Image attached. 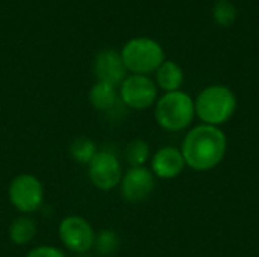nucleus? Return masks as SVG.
<instances>
[{
    "mask_svg": "<svg viewBox=\"0 0 259 257\" xmlns=\"http://www.w3.org/2000/svg\"><path fill=\"white\" fill-rule=\"evenodd\" d=\"M9 239L15 245H26L29 244L36 235V224L29 217H18L9 226Z\"/></svg>",
    "mask_w": 259,
    "mask_h": 257,
    "instance_id": "obj_13",
    "label": "nucleus"
},
{
    "mask_svg": "<svg viewBox=\"0 0 259 257\" xmlns=\"http://www.w3.org/2000/svg\"><path fill=\"white\" fill-rule=\"evenodd\" d=\"M96 153H97L96 144L83 136L76 138L70 145V155L79 164H90V161L94 158Z\"/></svg>",
    "mask_w": 259,
    "mask_h": 257,
    "instance_id": "obj_15",
    "label": "nucleus"
},
{
    "mask_svg": "<svg viewBox=\"0 0 259 257\" xmlns=\"http://www.w3.org/2000/svg\"><path fill=\"white\" fill-rule=\"evenodd\" d=\"M156 82L167 92L179 91L184 83V71L176 62L164 61L156 70Z\"/></svg>",
    "mask_w": 259,
    "mask_h": 257,
    "instance_id": "obj_12",
    "label": "nucleus"
},
{
    "mask_svg": "<svg viewBox=\"0 0 259 257\" xmlns=\"http://www.w3.org/2000/svg\"><path fill=\"white\" fill-rule=\"evenodd\" d=\"M8 195L9 201L17 211L23 214H32L41 208L44 189L41 182L35 176L20 174L11 182Z\"/></svg>",
    "mask_w": 259,
    "mask_h": 257,
    "instance_id": "obj_5",
    "label": "nucleus"
},
{
    "mask_svg": "<svg viewBox=\"0 0 259 257\" xmlns=\"http://www.w3.org/2000/svg\"><path fill=\"white\" fill-rule=\"evenodd\" d=\"M185 168L181 150L175 147H162L152 158V173L159 179H175Z\"/></svg>",
    "mask_w": 259,
    "mask_h": 257,
    "instance_id": "obj_11",
    "label": "nucleus"
},
{
    "mask_svg": "<svg viewBox=\"0 0 259 257\" xmlns=\"http://www.w3.org/2000/svg\"><path fill=\"white\" fill-rule=\"evenodd\" d=\"M149 156H150L149 144L143 139L132 141L126 148V158L131 167H144Z\"/></svg>",
    "mask_w": 259,
    "mask_h": 257,
    "instance_id": "obj_16",
    "label": "nucleus"
},
{
    "mask_svg": "<svg viewBox=\"0 0 259 257\" xmlns=\"http://www.w3.org/2000/svg\"><path fill=\"white\" fill-rule=\"evenodd\" d=\"M121 195L129 203L146 200L155 188V176L146 167H132L121 177Z\"/></svg>",
    "mask_w": 259,
    "mask_h": 257,
    "instance_id": "obj_9",
    "label": "nucleus"
},
{
    "mask_svg": "<svg viewBox=\"0 0 259 257\" xmlns=\"http://www.w3.org/2000/svg\"><path fill=\"white\" fill-rule=\"evenodd\" d=\"M194 115V101L184 91L164 94L155 106L156 123L168 132H179L187 129L191 124Z\"/></svg>",
    "mask_w": 259,
    "mask_h": 257,
    "instance_id": "obj_3",
    "label": "nucleus"
},
{
    "mask_svg": "<svg viewBox=\"0 0 259 257\" xmlns=\"http://www.w3.org/2000/svg\"><path fill=\"white\" fill-rule=\"evenodd\" d=\"M59 238L74 253L88 251L96 242V233L90 223L77 215L65 217L59 224Z\"/></svg>",
    "mask_w": 259,
    "mask_h": 257,
    "instance_id": "obj_7",
    "label": "nucleus"
},
{
    "mask_svg": "<svg viewBox=\"0 0 259 257\" xmlns=\"http://www.w3.org/2000/svg\"><path fill=\"white\" fill-rule=\"evenodd\" d=\"M228 148L226 135L220 127L200 124L188 132L182 142L185 165L196 171H209L225 158Z\"/></svg>",
    "mask_w": 259,
    "mask_h": 257,
    "instance_id": "obj_1",
    "label": "nucleus"
},
{
    "mask_svg": "<svg viewBox=\"0 0 259 257\" xmlns=\"http://www.w3.org/2000/svg\"><path fill=\"white\" fill-rule=\"evenodd\" d=\"M212 15H214L215 23H219L220 26H231V24H234V21L237 18V9L231 2L220 0L214 6Z\"/></svg>",
    "mask_w": 259,
    "mask_h": 257,
    "instance_id": "obj_17",
    "label": "nucleus"
},
{
    "mask_svg": "<svg viewBox=\"0 0 259 257\" xmlns=\"http://www.w3.org/2000/svg\"><path fill=\"white\" fill-rule=\"evenodd\" d=\"M196 115L203 124L215 126L226 123L237 111V97L232 89L225 85H212L205 88L194 101Z\"/></svg>",
    "mask_w": 259,
    "mask_h": 257,
    "instance_id": "obj_2",
    "label": "nucleus"
},
{
    "mask_svg": "<svg viewBox=\"0 0 259 257\" xmlns=\"http://www.w3.org/2000/svg\"><path fill=\"white\" fill-rule=\"evenodd\" d=\"M88 176L94 186L111 191L121 182V164L111 151H97L88 164Z\"/></svg>",
    "mask_w": 259,
    "mask_h": 257,
    "instance_id": "obj_6",
    "label": "nucleus"
},
{
    "mask_svg": "<svg viewBox=\"0 0 259 257\" xmlns=\"http://www.w3.org/2000/svg\"><path fill=\"white\" fill-rule=\"evenodd\" d=\"M94 244H97V250L102 254H111L118 245V236L112 230H103L99 233Z\"/></svg>",
    "mask_w": 259,
    "mask_h": 257,
    "instance_id": "obj_18",
    "label": "nucleus"
},
{
    "mask_svg": "<svg viewBox=\"0 0 259 257\" xmlns=\"http://www.w3.org/2000/svg\"><path fill=\"white\" fill-rule=\"evenodd\" d=\"M94 74L99 77V82H106L111 85H118L124 80L126 67L115 50H103L94 59Z\"/></svg>",
    "mask_w": 259,
    "mask_h": 257,
    "instance_id": "obj_10",
    "label": "nucleus"
},
{
    "mask_svg": "<svg viewBox=\"0 0 259 257\" xmlns=\"http://www.w3.org/2000/svg\"><path fill=\"white\" fill-rule=\"evenodd\" d=\"M26 257H65V254L59 248L42 245V247H36V248L30 250Z\"/></svg>",
    "mask_w": 259,
    "mask_h": 257,
    "instance_id": "obj_19",
    "label": "nucleus"
},
{
    "mask_svg": "<svg viewBox=\"0 0 259 257\" xmlns=\"http://www.w3.org/2000/svg\"><path fill=\"white\" fill-rule=\"evenodd\" d=\"M90 101L97 111H108L117 101L115 86L106 82H97L90 91Z\"/></svg>",
    "mask_w": 259,
    "mask_h": 257,
    "instance_id": "obj_14",
    "label": "nucleus"
},
{
    "mask_svg": "<svg viewBox=\"0 0 259 257\" xmlns=\"http://www.w3.org/2000/svg\"><path fill=\"white\" fill-rule=\"evenodd\" d=\"M156 85L143 74H134L121 83V100L126 106L141 111L152 106L156 100Z\"/></svg>",
    "mask_w": 259,
    "mask_h": 257,
    "instance_id": "obj_8",
    "label": "nucleus"
},
{
    "mask_svg": "<svg viewBox=\"0 0 259 257\" xmlns=\"http://www.w3.org/2000/svg\"><path fill=\"white\" fill-rule=\"evenodd\" d=\"M121 59L126 70L146 76L147 73L158 70L164 62V50L155 39L135 38L123 47Z\"/></svg>",
    "mask_w": 259,
    "mask_h": 257,
    "instance_id": "obj_4",
    "label": "nucleus"
}]
</instances>
